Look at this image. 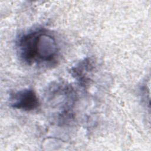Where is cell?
Here are the masks:
<instances>
[{
	"instance_id": "obj_1",
	"label": "cell",
	"mask_w": 151,
	"mask_h": 151,
	"mask_svg": "<svg viewBox=\"0 0 151 151\" xmlns=\"http://www.w3.org/2000/svg\"><path fill=\"white\" fill-rule=\"evenodd\" d=\"M17 49L21 59L29 64L38 61L50 63L58 53L55 39L42 30L21 35L17 41Z\"/></svg>"
},
{
	"instance_id": "obj_2",
	"label": "cell",
	"mask_w": 151,
	"mask_h": 151,
	"mask_svg": "<svg viewBox=\"0 0 151 151\" xmlns=\"http://www.w3.org/2000/svg\"><path fill=\"white\" fill-rule=\"evenodd\" d=\"M9 104L14 109L31 111L37 109L40 103L35 91L31 88H25L11 94Z\"/></svg>"
}]
</instances>
